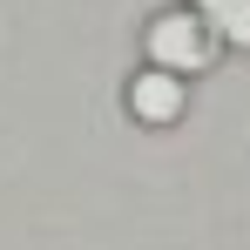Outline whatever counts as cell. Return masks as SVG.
Returning a JSON list of instances; mask_svg holds the SVG:
<instances>
[{"label": "cell", "mask_w": 250, "mask_h": 250, "mask_svg": "<svg viewBox=\"0 0 250 250\" xmlns=\"http://www.w3.org/2000/svg\"><path fill=\"white\" fill-rule=\"evenodd\" d=\"M142 47H149V68H163V75H203L209 61H216V34H209L203 21L189 14V7H169L156 14L149 27H142Z\"/></svg>", "instance_id": "obj_1"}, {"label": "cell", "mask_w": 250, "mask_h": 250, "mask_svg": "<svg viewBox=\"0 0 250 250\" xmlns=\"http://www.w3.org/2000/svg\"><path fill=\"white\" fill-rule=\"evenodd\" d=\"M122 108L142 128H176L189 115V82H183V75H163V68H142V75L122 88Z\"/></svg>", "instance_id": "obj_2"}, {"label": "cell", "mask_w": 250, "mask_h": 250, "mask_svg": "<svg viewBox=\"0 0 250 250\" xmlns=\"http://www.w3.org/2000/svg\"><path fill=\"white\" fill-rule=\"evenodd\" d=\"M183 7L216 34V47H244L250 54V0H183Z\"/></svg>", "instance_id": "obj_3"}]
</instances>
